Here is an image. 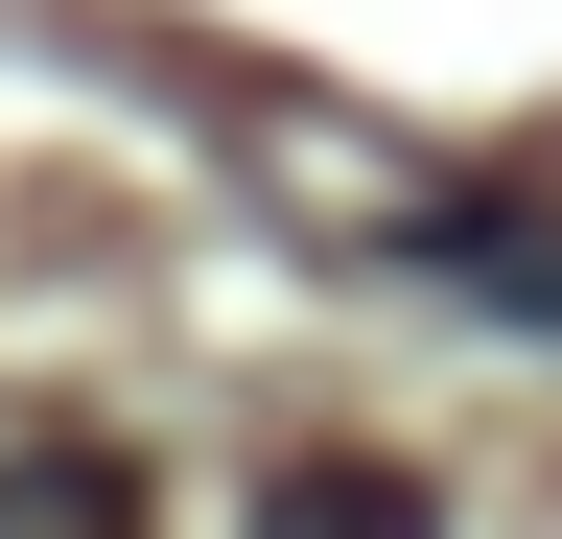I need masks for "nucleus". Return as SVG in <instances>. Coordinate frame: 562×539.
Segmentation results:
<instances>
[{"mask_svg": "<svg viewBox=\"0 0 562 539\" xmlns=\"http://www.w3.org/2000/svg\"><path fill=\"white\" fill-rule=\"evenodd\" d=\"M0 539H140V469L117 446H0Z\"/></svg>", "mask_w": 562, "mask_h": 539, "instance_id": "obj_1", "label": "nucleus"}, {"mask_svg": "<svg viewBox=\"0 0 562 539\" xmlns=\"http://www.w3.org/2000/svg\"><path fill=\"white\" fill-rule=\"evenodd\" d=\"M258 539H446V516H422L398 469H281V493H258Z\"/></svg>", "mask_w": 562, "mask_h": 539, "instance_id": "obj_2", "label": "nucleus"}]
</instances>
